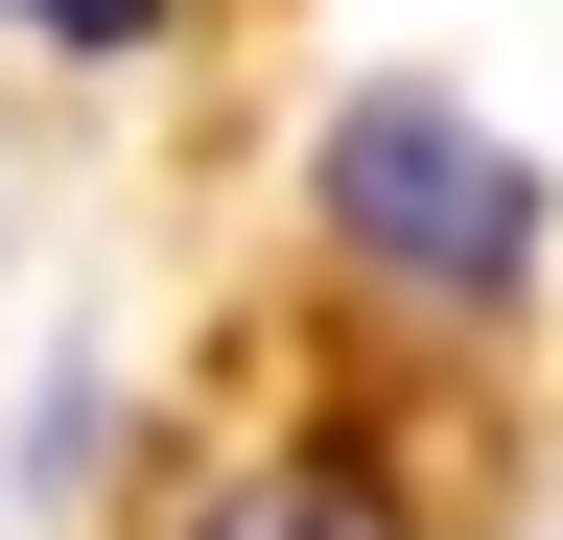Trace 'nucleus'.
I'll return each mask as SVG.
<instances>
[{
    "label": "nucleus",
    "mask_w": 563,
    "mask_h": 540,
    "mask_svg": "<svg viewBox=\"0 0 563 540\" xmlns=\"http://www.w3.org/2000/svg\"><path fill=\"white\" fill-rule=\"evenodd\" d=\"M306 212H329L352 283H399V306H517L540 283V165L493 142L470 95H422V71H376L306 142Z\"/></svg>",
    "instance_id": "nucleus-1"
},
{
    "label": "nucleus",
    "mask_w": 563,
    "mask_h": 540,
    "mask_svg": "<svg viewBox=\"0 0 563 540\" xmlns=\"http://www.w3.org/2000/svg\"><path fill=\"white\" fill-rule=\"evenodd\" d=\"M188 540H422V517H399L352 447H258V470H235V494H211Z\"/></svg>",
    "instance_id": "nucleus-2"
},
{
    "label": "nucleus",
    "mask_w": 563,
    "mask_h": 540,
    "mask_svg": "<svg viewBox=\"0 0 563 540\" xmlns=\"http://www.w3.org/2000/svg\"><path fill=\"white\" fill-rule=\"evenodd\" d=\"M0 24H47V47H95V71H118V47H165V24H188V0H0Z\"/></svg>",
    "instance_id": "nucleus-3"
}]
</instances>
